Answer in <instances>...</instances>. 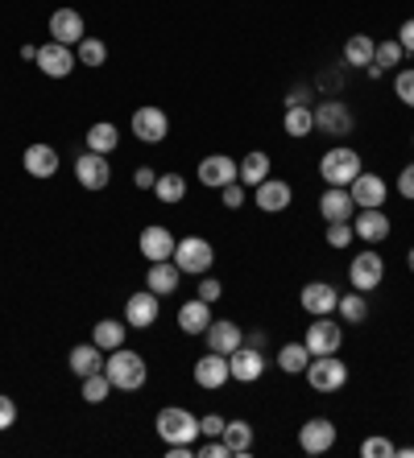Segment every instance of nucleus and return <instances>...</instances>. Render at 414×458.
<instances>
[{
  "instance_id": "39448f33",
  "label": "nucleus",
  "mask_w": 414,
  "mask_h": 458,
  "mask_svg": "<svg viewBox=\"0 0 414 458\" xmlns=\"http://www.w3.org/2000/svg\"><path fill=\"white\" fill-rule=\"evenodd\" d=\"M306 384L315 393H340L349 384V363H340L336 355H311L306 363Z\"/></svg>"
},
{
  "instance_id": "9d476101",
  "label": "nucleus",
  "mask_w": 414,
  "mask_h": 458,
  "mask_svg": "<svg viewBox=\"0 0 414 458\" xmlns=\"http://www.w3.org/2000/svg\"><path fill=\"white\" fill-rule=\"evenodd\" d=\"M38 71H42L46 79H66L71 71H75V50L71 46H63V42H46V46H38Z\"/></svg>"
},
{
  "instance_id": "a18cd8bd",
  "label": "nucleus",
  "mask_w": 414,
  "mask_h": 458,
  "mask_svg": "<svg viewBox=\"0 0 414 458\" xmlns=\"http://www.w3.org/2000/svg\"><path fill=\"white\" fill-rule=\"evenodd\" d=\"M220 293H224V285H220V277H211V273H203V277H199V293H195V298H203V301H220Z\"/></svg>"
},
{
  "instance_id": "a878e982",
  "label": "nucleus",
  "mask_w": 414,
  "mask_h": 458,
  "mask_svg": "<svg viewBox=\"0 0 414 458\" xmlns=\"http://www.w3.org/2000/svg\"><path fill=\"white\" fill-rule=\"evenodd\" d=\"M22 165H25V174H30V178H55V174H58V149L38 140V145H30V149L22 153Z\"/></svg>"
},
{
  "instance_id": "6e6552de",
  "label": "nucleus",
  "mask_w": 414,
  "mask_h": 458,
  "mask_svg": "<svg viewBox=\"0 0 414 458\" xmlns=\"http://www.w3.org/2000/svg\"><path fill=\"white\" fill-rule=\"evenodd\" d=\"M129 128L142 145H162L166 132H170V116H166L162 107H137L133 120H129Z\"/></svg>"
},
{
  "instance_id": "f03ea898",
  "label": "nucleus",
  "mask_w": 414,
  "mask_h": 458,
  "mask_svg": "<svg viewBox=\"0 0 414 458\" xmlns=\"http://www.w3.org/2000/svg\"><path fill=\"white\" fill-rule=\"evenodd\" d=\"M360 170H365V165H360V153L349 149V145H332V149L319 157V174H323L327 186H349Z\"/></svg>"
},
{
  "instance_id": "b1692460",
  "label": "nucleus",
  "mask_w": 414,
  "mask_h": 458,
  "mask_svg": "<svg viewBox=\"0 0 414 458\" xmlns=\"http://www.w3.org/2000/svg\"><path fill=\"white\" fill-rule=\"evenodd\" d=\"M203 339H207V352L232 355L240 343H245V331H240L237 322H229V318H211V327L203 331Z\"/></svg>"
},
{
  "instance_id": "79ce46f5",
  "label": "nucleus",
  "mask_w": 414,
  "mask_h": 458,
  "mask_svg": "<svg viewBox=\"0 0 414 458\" xmlns=\"http://www.w3.org/2000/svg\"><path fill=\"white\" fill-rule=\"evenodd\" d=\"M360 454L365 458H393L398 446H393L390 437H365V442H360Z\"/></svg>"
},
{
  "instance_id": "603ef678",
  "label": "nucleus",
  "mask_w": 414,
  "mask_h": 458,
  "mask_svg": "<svg viewBox=\"0 0 414 458\" xmlns=\"http://www.w3.org/2000/svg\"><path fill=\"white\" fill-rule=\"evenodd\" d=\"M245 343H249V347H265V331H249Z\"/></svg>"
},
{
  "instance_id": "aec40b11",
  "label": "nucleus",
  "mask_w": 414,
  "mask_h": 458,
  "mask_svg": "<svg viewBox=\"0 0 414 458\" xmlns=\"http://www.w3.org/2000/svg\"><path fill=\"white\" fill-rule=\"evenodd\" d=\"M229 380H232L229 355H220V352L199 355V363H195V384H199V388H207V393H216V388H224Z\"/></svg>"
},
{
  "instance_id": "58836bf2",
  "label": "nucleus",
  "mask_w": 414,
  "mask_h": 458,
  "mask_svg": "<svg viewBox=\"0 0 414 458\" xmlns=\"http://www.w3.org/2000/svg\"><path fill=\"white\" fill-rule=\"evenodd\" d=\"M75 58H79V66H104L108 63V46L99 42V38H83L75 46Z\"/></svg>"
},
{
  "instance_id": "f704fd0d",
  "label": "nucleus",
  "mask_w": 414,
  "mask_h": 458,
  "mask_svg": "<svg viewBox=\"0 0 414 458\" xmlns=\"http://www.w3.org/2000/svg\"><path fill=\"white\" fill-rule=\"evenodd\" d=\"M336 314L349 327H357V322H365L369 318V298L360 293V289H352V293H340V306H336Z\"/></svg>"
},
{
  "instance_id": "6e6d98bb",
  "label": "nucleus",
  "mask_w": 414,
  "mask_h": 458,
  "mask_svg": "<svg viewBox=\"0 0 414 458\" xmlns=\"http://www.w3.org/2000/svg\"><path fill=\"white\" fill-rule=\"evenodd\" d=\"M410 149H414V137H410Z\"/></svg>"
},
{
  "instance_id": "e433bc0d",
  "label": "nucleus",
  "mask_w": 414,
  "mask_h": 458,
  "mask_svg": "<svg viewBox=\"0 0 414 458\" xmlns=\"http://www.w3.org/2000/svg\"><path fill=\"white\" fill-rule=\"evenodd\" d=\"M306 363H311V352H306V343H282V352H278V368H282L286 376L306 372Z\"/></svg>"
},
{
  "instance_id": "c756f323",
  "label": "nucleus",
  "mask_w": 414,
  "mask_h": 458,
  "mask_svg": "<svg viewBox=\"0 0 414 458\" xmlns=\"http://www.w3.org/2000/svg\"><path fill=\"white\" fill-rule=\"evenodd\" d=\"M282 128H286V137H311L315 132V107H306V104H290L286 107V116H282Z\"/></svg>"
},
{
  "instance_id": "4c0bfd02",
  "label": "nucleus",
  "mask_w": 414,
  "mask_h": 458,
  "mask_svg": "<svg viewBox=\"0 0 414 458\" xmlns=\"http://www.w3.org/2000/svg\"><path fill=\"white\" fill-rule=\"evenodd\" d=\"M116 393L112 388V380H108V372H96V376H83V388H79V396L88 401V405H104L108 396Z\"/></svg>"
},
{
  "instance_id": "473e14b6",
  "label": "nucleus",
  "mask_w": 414,
  "mask_h": 458,
  "mask_svg": "<svg viewBox=\"0 0 414 458\" xmlns=\"http://www.w3.org/2000/svg\"><path fill=\"white\" fill-rule=\"evenodd\" d=\"M224 446H229V454L232 458H240V454H249L253 450V426L249 421H224Z\"/></svg>"
},
{
  "instance_id": "4468645a",
  "label": "nucleus",
  "mask_w": 414,
  "mask_h": 458,
  "mask_svg": "<svg viewBox=\"0 0 414 458\" xmlns=\"http://www.w3.org/2000/svg\"><path fill=\"white\" fill-rule=\"evenodd\" d=\"M229 368H232V380H237V384H257L265 376V352H262V347L240 343L237 352L229 355Z\"/></svg>"
},
{
  "instance_id": "412c9836",
  "label": "nucleus",
  "mask_w": 414,
  "mask_h": 458,
  "mask_svg": "<svg viewBox=\"0 0 414 458\" xmlns=\"http://www.w3.org/2000/svg\"><path fill=\"white\" fill-rule=\"evenodd\" d=\"M298 301H303L306 314L323 318V314H336V306H340V289H336V285H327V281H306L303 293H298Z\"/></svg>"
},
{
  "instance_id": "49530a36",
  "label": "nucleus",
  "mask_w": 414,
  "mask_h": 458,
  "mask_svg": "<svg viewBox=\"0 0 414 458\" xmlns=\"http://www.w3.org/2000/svg\"><path fill=\"white\" fill-rule=\"evenodd\" d=\"M13 426H17V401L0 393V434H4V429H13Z\"/></svg>"
},
{
  "instance_id": "f8f14e48",
  "label": "nucleus",
  "mask_w": 414,
  "mask_h": 458,
  "mask_svg": "<svg viewBox=\"0 0 414 458\" xmlns=\"http://www.w3.org/2000/svg\"><path fill=\"white\" fill-rule=\"evenodd\" d=\"M349 194H352V203L360 207H385V199H390V182L382 178V174H369V170H360L357 178L349 182Z\"/></svg>"
},
{
  "instance_id": "a19ab883",
  "label": "nucleus",
  "mask_w": 414,
  "mask_h": 458,
  "mask_svg": "<svg viewBox=\"0 0 414 458\" xmlns=\"http://www.w3.org/2000/svg\"><path fill=\"white\" fill-rule=\"evenodd\" d=\"M393 96L402 99L406 107H414V66H406V71L393 75Z\"/></svg>"
},
{
  "instance_id": "20e7f679",
  "label": "nucleus",
  "mask_w": 414,
  "mask_h": 458,
  "mask_svg": "<svg viewBox=\"0 0 414 458\" xmlns=\"http://www.w3.org/2000/svg\"><path fill=\"white\" fill-rule=\"evenodd\" d=\"M175 265L183 268V273H191V277H203V273H211V265H216V248L207 244L203 235H183L175 244Z\"/></svg>"
},
{
  "instance_id": "7c9ffc66",
  "label": "nucleus",
  "mask_w": 414,
  "mask_h": 458,
  "mask_svg": "<svg viewBox=\"0 0 414 458\" xmlns=\"http://www.w3.org/2000/svg\"><path fill=\"white\" fill-rule=\"evenodd\" d=\"M153 199L158 203H166V207H175V203H183L186 199V178L183 174H158V182H153Z\"/></svg>"
},
{
  "instance_id": "864d4df0",
  "label": "nucleus",
  "mask_w": 414,
  "mask_h": 458,
  "mask_svg": "<svg viewBox=\"0 0 414 458\" xmlns=\"http://www.w3.org/2000/svg\"><path fill=\"white\" fill-rule=\"evenodd\" d=\"M406 265H410V273H414V248H410V252H406Z\"/></svg>"
},
{
  "instance_id": "a211bd4d",
  "label": "nucleus",
  "mask_w": 414,
  "mask_h": 458,
  "mask_svg": "<svg viewBox=\"0 0 414 458\" xmlns=\"http://www.w3.org/2000/svg\"><path fill=\"white\" fill-rule=\"evenodd\" d=\"M298 446L306 454H327V450L336 446V426L327 417H306L303 429H298Z\"/></svg>"
},
{
  "instance_id": "dca6fc26",
  "label": "nucleus",
  "mask_w": 414,
  "mask_h": 458,
  "mask_svg": "<svg viewBox=\"0 0 414 458\" xmlns=\"http://www.w3.org/2000/svg\"><path fill=\"white\" fill-rule=\"evenodd\" d=\"M75 178H79V186L83 191H104L112 182V165H108V157L104 153H79L75 157Z\"/></svg>"
},
{
  "instance_id": "c9c22d12",
  "label": "nucleus",
  "mask_w": 414,
  "mask_h": 458,
  "mask_svg": "<svg viewBox=\"0 0 414 458\" xmlns=\"http://www.w3.org/2000/svg\"><path fill=\"white\" fill-rule=\"evenodd\" d=\"M373 46H377V42H373L369 33H352L349 42H344V63H349V66H360V71H365V66L373 63Z\"/></svg>"
},
{
  "instance_id": "cd10ccee",
  "label": "nucleus",
  "mask_w": 414,
  "mask_h": 458,
  "mask_svg": "<svg viewBox=\"0 0 414 458\" xmlns=\"http://www.w3.org/2000/svg\"><path fill=\"white\" fill-rule=\"evenodd\" d=\"M66 363H71V372L83 380V376H96L104 372V363H108V355L99 352L96 343H79V347H71V355H66Z\"/></svg>"
},
{
  "instance_id": "bb28decb",
  "label": "nucleus",
  "mask_w": 414,
  "mask_h": 458,
  "mask_svg": "<svg viewBox=\"0 0 414 458\" xmlns=\"http://www.w3.org/2000/svg\"><path fill=\"white\" fill-rule=\"evenodd\" d=\"M207 327H211V301L191 298L178 306V331L183 335H203Z\"/></svg>"
},
{
  "instance_id": "6ab92c4d",
  "label": "nucleus",
  "mask_w": 414,
  "mask_h": 458,
  "mask_svg": "<svg viewBox=\"0 0 414 458\" xmlns=\"http://www.w3.org/2000/svg\"><path fill=\"white\" fill-rule=\"evenodd\" d=\"M83 38H88V25H83V17H79L75 9H55L50 13V42H63V46L75 50Z\"/></svg>"
},
{
  "instance_id": "f3484780",
  "label": "nucleus",
  "mask_w": 414,
  "mask_h": 458,
  "mask_svg": "<svg viewBox=\"0 0 414 458\" xmlns=\"http://www.w3.org/2000/svg\"><path fill=\"white\" fill-rule=\"evenodd\" d=\"M175 232L162 224H150L142 232V240H137V248H142V256L150 260V265H158V260H175Z\"/></svg>"
},
{
  "instance_id": "ddd939ff",
  "label": "nucleus",
  "mask_w": 414,
  "mask_h": 458,
  "mask_svg": "<svg viewBox=\"0 0 414 458\" xmlns=\"http://www.w3.org/2000/svg\"><path fill=\"white\" fill-rule=\"evenodd\" d=\"M306 352L311 355H336L340 343H344V331H340V322H332V314H323V318H315L311 327H306Z\"/></svg>"
},
{
  "instance_id": "393cba45",
  "label": "nucleus",
  "mask_w": 414,
  "mask_h": 458,
  "mask_svg": "<svg viewBox=\"0 0 414 458\" xmlns=\"http://www.w3.org/2000/svg\"><path fill=\"white\" fill-rule=\"evenodd\" d=\"M178 285H183V268H178L175 260H158V265H150V273H145V289H153L158 298H175Z\"/></svg>"
},
{
  "instance_id": "423d86ee",
  "label": "nucleus",
  "mask_w": 414,
  "mask_h": 458,
  "mask_svg": "<svg viewBox=\"0 0 414 458\" xmlns=\"http://www.w3.org/2000/svg\"><path fill=\"white\" fill-rule=\"evenodd\" d=\"M349 281H352V289H360V293H373V289L385 281V260H382V252H377L373 244L365 248V252L352 256Z\"/></svg>"
},
{
  "instance_id": "37998d69",
  "label": "nucleus",
  "mask_w": 414,
  "mask_h": 458,
  "mask_svg": "<svg viewBox=\"0 0 414 458\" xmlns=\"http://www.w3.org/2000/svg\"><path fill=\"white\" fill-rule=\"evenodd\" d=\"M352 240H357L352 224H327V244H332V248H349Z\"/></svg>"
},
{
  "instance_id": "72a5a7b5",
  "label": "nucleus",
  "mask_w": 414,
  "mask_h": 458,
  "mask_svg": "<svg viewBox=\"0 0 414 458\" xmlns=\"http://www.w3.org/2000/svg\"><path fill=\"white\" fill-rule=\"evenodd\" d=\"M265 178H270V157H265L262 149L245 153V157H240V182L253 191V186H262Z\"/></svg>"
},
{
  "instance_id": "7ed1b4c3",
  "label": "nucleus",
  "mask_w": 414,
  "mask_h": 458,
  "mask_svg": "<svg viewBox=\"0 0 414 458\" xmlns=\"http://www.w3.org/2000/svg\"><path fill=\"white\" fill-rule=\"evenodd\" d=\"M153 429L162 434V442H191V446H195L199 417L183 405H166L162 413H158V421H153Z\"/></svg>"
},
{
  "instance_id": "09e8293b",
  "label": "nucleus",
  "mask_w": 414,
  "mask_h": 458,
  "mask_svg": "<svg viewBox=\"0 0 414 458\" xmlns=\"http://www.w3.org/2000/svg\"><path fill=\"white\" fill-rule=\"evenodd\" d=\"M398 194L414 203V161L410 165H402V174H398Z\"/></svg>"
},
{
  "instance_id": "0eeeda50",
  "label": "nucleus",
  "mask_w": 414,
  "mask_h": 458,
  "mask_svg": "<svg viewBox=\"0 0 414 458\" xmlns=\"http://www.w3.org/2000/svg\"><path fill=\"white\" fill-rule=\"evenodd\" d=\"M357 128V116H352V107L344 99H323L315 107V132H327V137L344 140Z\"/></svg>"
},
{
  "instance_id": "ea45409f",
  "label": "nucleus",
  "mask_w": 414,
  "mask_h": 458,
  "mask_svg": "<svg viewBox=\"0 0 414 458\" xmlns=\"http://www.w3.org/2000/svg\"><path fill=\"white\" fill-rule=\"evenodd\" d=\"M402 46H398V38L393 42H377L373 46V66H382V71H390V66H402Z\"/></svg>"
},
{
  "instance_id": "8fccbe9b",
  "label": "nucleus",
  "mask_w": 414,
  "mask_h": 458,
  "mask_svg": "<svg viewBox=\"0 0 414 458\" xmlns=\"http://www.w3.org/2000/svg\"><path fill=\"white\" fill-rule=\"evenodd\" d=\"M153 182H158V174H153L150 165H137V170H133V186H137V191H153Z\"/></svg>"
},
{
  "instance_id": "4be33fe9",
  "label": "nucleus",
  "mask_w": 414,
  "mask_h": 458,
  "mask_svg": "<svg viewBox=\"0 0 414 458\" xmlns=\"http://www.w3.org/2000/svg\"><path fill=\"white\" fill-rule=\"evenodd\" d=\"M319 215H323L327 224H352V215H357V203H352L349 186H327L323 199H319Z\"/></svg>"
},
{
  "instance_id": "9b49d317",
  "label": "nucleus",
  "mask_w": 414,
  "mask_h": 458,
  "mask_svg": "<svg viewBox=\"0 0 414 458\" xmlns=\"http://www.w3.org/2000/svg\"><path fill=\"white\" fill-rule=\"evenodd\" d=\"M162 314V298L153 293V289H142V293H133L125 301V322H129V331H150L153 322Z\"/></svg>"
},
{
  "instance_id": "de8ad7c7",
  "label": "nucleus",
  "mask_w": 414,
  "mask_h": 458,
  "mask_svg": "<svg viewBox=\"0 0 414 458\" xmlns=\"http://www.w3.org/2000/svg\"><path fill=\"white\" fill-rule=\"evenodd\" d=\"M220 434H224V417L220 413L199 417V437H220Z\"/></svg>"
},
{
  "instance_id": "c85d7f7f",
  "label": "nucleus",
  "mask_w": 414,
  "mask_h": 458,
  "mask_svg": "<svg viewBox=\"0 0 414 458\" xmlns=\"http://www.w3.org/2000/svg\"><path fill=\"white\" fill-rule=\"evenodd\" d=\"M125 335H129V322H116V318H99L96 327H91V343H96L99 352L125 347Z\"/></svg>"
},
{
  "instance_id": "2f4dec72",
  "label": "nucleus",
  "mask_w": 414,
  "mask_h": 458,
  "mask_svg": "<svg viewBox=\"0 0 414 458\" xmlns=\"http://www.w3.org/2000/svg\"><path fill=\"white\" fill-rule=\"evenodd\" d=\"M116 145H120V128L112 124V120H96V124L88 128V149L91 153H104V157H108Z\"/></svg>"
},
{
  "instance_id": "5701e85b",
  "label": "nucleus",
  "mask_w": 414,
  "mask_h": 458,
  "mask_svg": "<svg viewBox=\"0 0 414 458\" xmlns=\"http://www.w3.org/2000/svg\"><path fill=\"white\" fill-rule=\"evenodd\" d=\"M290 199H295V191H290V182H282V178H265L262 186H253V203L262 207L265 215L286 211Z\"/></svg>"
},
{
  "instance_id": "f257e3e1",
  "label": "nucleus",
  "mask_w": 414,
  "mask_h": 458,
  "mask_svg": "<svg viewBox=\"0 0 414 458\" xmlns=\"http://www.w3.org/2000/svg\"><path fill=\"white\" fill-rule=\"evenodd\" d=\"M104 372H108V380H112V388H116V393H137V388H145V380H150V368H145L142 352H129V347L108 352Z\"/></svg>"
},
{
  "instance_id": "3c124183",
  "label": "nucleus",
  "mask_w": 414,
  "mask_h": 458,
  "mask_svg": "<svg viewBox=\"0 0 414 458\" xmlns=\"http://www.w3.org/2000/svg\"><path fill=\"white\" fill-rule=\"evenodd\" d=\"M398 46H402L406 54H414V17L402 21V30H398Z\"/></svg>"
},
{
  "instance_id": "1a4fd4ad",
  "label": "nucleus",
  "mask_w": 414,
  "mask_h": 458,
  "mask_svg": "<svg viewBox=\"0 0 414 458\" xmlns=\"http://www.w3.org/2000/svg\"><path fill=\"white\" fill-rule=\"evenodd\" d=\"M240 178V161L229 157V153H207L199 161V182H203L207 191H224L229 182Z\"/></svg>"
},
{
  "instance_id": "c03bdc74",
  "label": "nucleus",
  "mask_w": 414,
  "mask_h": 458,
  "mask_svg": "<svg viewBox=\"0 0 414 458\" xmlns=\"http://www.w3.org/2000/svg\"><path fill=\"white\" fill-rule=\"evenodd\" d=\"M245 191H249V186H245V182H229V186H224V191H220V203L229 207V211H237L240 203H245Z\"/></svg>"
},
{
  "instance_id": "5fc2aeb1",
  "label": "nucleus",
  "mask_w": 414,
  "mask_h": 458,
  "mask_svg": "<svg viewBox=\"0 0 414 458\" xmlns=\"http://www.w3.org/2000/svg\"><path fill=\"white\" fill-rule=\"evenodd\" d=\"M398 454H406V458H414V446H402V450H398Z\"/></svg>"
},
{
  "instance_id": "2eb2a0df",
  "label": "nucleus",
  "mask_w": 414,
  "mask_h": 458,
  "mask_svg": "<svg viewBox=\"0 0 414 458\" xmlns=\"http://www.w3.org/2000/svg\"><path fill=\"white\" fill-rule=\"evenodd\" d=\"M352 232H357V240L377 248L382 240H390V215H385L382 207H360V211L352 215Z\"/></svg>"
}]
</instances>
